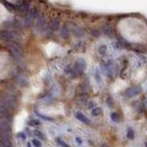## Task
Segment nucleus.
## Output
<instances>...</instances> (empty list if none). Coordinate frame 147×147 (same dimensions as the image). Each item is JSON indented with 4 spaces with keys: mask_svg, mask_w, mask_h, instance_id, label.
Here are the masks:
<instances>
[{
    "mask_svg": "<svg viewBox=\"0 0 147 147\" xmlns=\"http://www.w3.org/2000/svg\"><path fill=\"white\" fill-rule=\"evenodd\" d=\"M0 133L2 136H10L11 122L9 118H0Z\"/></svg>",
    "mask_w": 147,
    "mask_h": 147,
    "instance_id": "nucleus-1",
    "label": "nucleus"
},
{
    "mask_svg": "<svg viewBox=\"0 0 147 147\" xmlns=\"http://www.w3.org/2000/svg\"><path fill=\"white\" fill-rule=\"evenodd\" d=\"M103 71L105 72V74L110 77H112L116 75V70H117V67H116L115 64L111 60H109L105 62V63H102L101 64Z\"/></svg>",
    "mask_w": 147,
    "mask_h": 147,
    "instance_id": "nucleus-2",
    "label": "nucleus"
},
{
    "mask_svg": "<svg viewBox=\"0 0 147 147\" xmlns=\"http://www.w3.org/2000/svg\"><path fill=\"white\" fill-rule=\"evenodd\" d=\"M142 92V87L140 86H134V87H131L128 89H126L124 91V95L126 98H133V96H136L137 95H139Z\"/></svg>",
    "mask_w": 147,
    "mask_h": 147,
    "instance_id": "nucleus-3",
    "label": "nucleus"
},
{
    "mask_svg": "<svg viewBox=\"0 0 147 147\" xmlns=\"http://www.w3.org/2000/svg\"><path fill=\"white\" fill-rule=\"evenodd\" d=\"M11 111L5 104L0 101V118H9L11 114Z\"/></svg>",
    "mask_w": 147,
    "mask_h": 147,
    "instance_id": "nucleus-4",
    "label": "nucleus"
},
{
    "mask_svg": "<svg viewBox=\"0 0 147 147\" xmlns=\"http://www.w3.org/2000/svg\"><path fill=\"white\" fill-rule=\"evenodd\" d=\"M75 118L78 119L79 121L83 122L84 124H87V125L90 124V119H88L86 115H84L82 112H76V113H75Z\"/></svg>",
    "mask_w": 147,
    "mask_h": 147,
    "instance_id": "nucleus-5",
    "label": "nucleus"
},
{
    "mask_svg": "<svg viewBox=\"0 0 147 147\" xmlns=\"http://www.w3.org/2000/svg\"><path fill=\"white\" fill-rule=\"evenodd\" d=\"M0 147H13L9 136H2V140L0 142Z\"/></svg>",
    "mask_w": 147,
    "mask_h": 147,
    "instance_id": "nucleus-6",
    "label": "nucleus"
},
{
    "mask_svg": "<svg viewBox=\"0 0 147 147\" xmlns=\"http://www.w3.org/2000/svg\"><path fill=\"white\" fill-rule=\"evenodd\" d=\"M7 11L6 9V7H4L1 3H0V23L4 22L7 18Z\"/></svg>",
    "mask_w": 147,
    "mask_h": 147,
    "instance_id": "nucleus-7",
    "label": "nucleus"
},
{
    "mask_svg": "<svg viewBox=\"0 0 147 147\" xmlns=\"http://www.w3.org/2000/svg\"><path fill=\"white\" fill-rule=\"evenodd\" d=\"M102 30H103V32L105 33V35H108L109 37H111L114 34V30H113V29H112V27L108 25V24H106L103 27Z\"/></svg>",
    "mask_w": 147,
    "mask_h": 147,
    "instance_id": "nucleus-8",
    "label": "nucleus"
},
{
    "mask_svg": "<svg viewBox=\"0 0 147 147\" xmlns=\"http://www.w3.org/2000/svg\"><path fill=\"white\" fill-rule=\"evenodd\" d=\"M98 52L101 56H106L108 53V46L106 44H100L98 48Z\"/></svg>",
    "mask_w": 147,
    "mask_h": 147,
    "instance_id": "nucleus-9",
    "label": "nucleus"
},
{
    "mask_svg": "<svg viewBox=\"0 0 147 147\" xmlns=\"http://www.w3.org/2000/svg\"><path fill=\"white\" fill-rule=\"evenodd\" d=\"M35 114L38 116L39 118H41V119H43V121H53V118L49 117V116H45L44 114H41V112H38L37 110H35Z\"/></svg>",
    "mask_w": 147,
    "mask_h": 147,
    "instance_id": "nucleus-10",
    "label": "nucleus"
},
{
    "mask_svg": "<svg viewBox=\"0 0 147 147\" xmlns=\"http://www.w3.org/2000/svg\"><path fill=\"white\" fill-rule=\"evenodd\" d=\"M103 113V110L100 109L98 107H95L94 109L91 110V114L92 116H94V117H98V116H100Z\"/></svg>",
    "mask_w": 147,
    "mask_h": 147,
    "instance_id": "nucleus-11",
    "label": "nucleus"
},
{
    "mask_svg": "<svg viewBox=\"0 0 147 147\" xmlns=\"http://www.w3.org/2000/svg\"><path fill=\"white\" fill-rule=\"evenodd\" d=\"M29 126L30 127H37V126H40L41 124V121H39V119H32L30 121L28 122Z\"/></svg>",
    "mask_w": 147,
    "mask_h": 147,
    "instance_id": "nucleus-12",
    "label": "nucleus"
},
{
    "mask_svg": "<svg viewBox=\"0 0 147 147\" xmlns=\"http://www.w3.org/2000/svg\"><path fill=\"white\" fill-rule=\"evenodd\" d=\"M33 134L35 135V136H36L38 139H40V140H44V139H45L44 134L42 133V131H40V130H35V131H33Z\"/></svg>",
    "mask_w": 147,
    "mask_h": 147,
    "instance_id": "nucleus-13",
    "label": "nucleus"
},
{
    "mask_svg": "<svg viewBox=\"0 0 147 147\" xmlns=\"http://www.w3.org/2000/svg\"><path fill=\"white\" fill-rule=\"evenodd\" d=\"M32 144L34 147H41L42 146V144H41V141L40 139L38 138H34L32 140Z\"/></svg>",
    "mask_w": 147,
    "mask_h": 147,
    "instance_id": "nucleus-14",
    "label": "nucleus"
},
{
    "mask_svg": "<svg viewBox=\"0 0 147 147\" xmlns=\"http://www.w3.org/2000/svg\"><path fill=\"white\" fill-rule=\"evenodd\" d=\"M127 137H128L129 139H131V140H133V139H134L135 133H134V131L131 128L128 129V131H127Z\"/></svg>",
    "mask_w": 147,
    "mask_h": 147,
    "instance_id": "nucleus-15",
    "label": "nucleus"
},
{
    "mask_svg": "<svg viewBox=\"0 0 147 147\" xmlns=\"http://www.w3.org/2000/svg\"><path fill=\"white\" fill-rule=\"evenodd\" d=\"M17 137L21 139V140H23V141H25L27 139V134L24 133V131H19V133H17Z\"/></svg>",
    "mask_w": 147,
    "mask_h": 147,
    "instance_id": "nucleus-16",
    "label": "nucleus"
},
{
    "mask_svg": "<svg viewBox=\"0 0 147 147\" xmlns=\"http://www.w3.org/2000/svg\"><path fill=\"white\" fill-rule=\"evenodd\" d=\"M56 142H57V144H59V145H61L62 147H70V146H69V145L66 144V142H64V141L62 140V139H60V138H57Z\"/></svg>",
    "mask_w": 147,
    "mask_h": 147,
    "instance_id": "nucleus-17",
    "label": "nucleus"
},
{
    "mask_svg": "<svg viewBox=\"0 0 147 147\" xmlns=\"http://www.w3.org/2000/svg\"><path fill=\"white\" fill-rule=\"evenodd\" d=\"M111 119L115 122H119V116L118 113H112L111 114Z\"/></svg>",
    "mask_w": 147,
    "mask_h": 147,
    "instance_id": "nucleus-18",
    "label": "nucleus"
},
{
    "mask_svg": "<svg viewBox=\"0 0 147 147\" xmlns=\"http://www.w3.org/2000/svg\"><path fill=\"white\" fill-rule=\"evenodd\" d=\"M75 142H78L79 144H82V142H83V141L81 140V138H80V137H75Z\"/></svg>",
    "mask_w": 147,
    "mask_h": 147,
    "instance_id": "nucleus-19",
    "label": "nucleus"
},
{
    "mask_svg": "<svg viewBox=\"0 0 147 147\" xmlns=\"http://www.w3.org/2000/svg\"><path fill=\"white\" fill-rule=\"evenodd\" d=\"M7 1H9L11 3H16L17 1H18V0H7Z\"/></svg>",
    "mask_w": 147,
    "mask_h": 147,
    "instance_id": "nucleus-20",
    "label": "nucleus"
},
{
    "mask_svg": "<svg viewBox=\"0 0 147 147\" xmlns=\"http://www.w3.org/2000/svg\"><path fill=\"white\" fill-rule=\"evenodd\" d=\"M27 147H32V142H28L27 144Z\"/></svg>",
    "mask_w": 147,
    "mask_h": 147,
    "instance_id": "nucleus-21",
    "label": "nucleus"
},
{
    "mask_svg": "<svg viewBox=\"0 0 147 147\" xmlns=\"http://www.w3.org/2000/svg\"><path fill=\"white\" fill-rule=\"evenodd\" d=\"M101 147H110L108 144H103L102 145H101Z\"/></svg>",
    "mask_w": 147,
    "mask_h": 147,
    "instance_id": "nucleus-22",
    "label": "nucleus"
},
{
    "mask_svg": "<svg viewBox=\"0 0 147 147\" xmlns=\"http://www.w3.org/2000/svg\"><path fill=\"white\" fill-rule=\"evenodd\" d=\"M145 147H147V142H145Z\"/></svg>",
    "mask_w": 147,
    "mask_h": 147,
    "instance_id": "nucleus-23",
    "label": "nucleus"
}]
</instances>
